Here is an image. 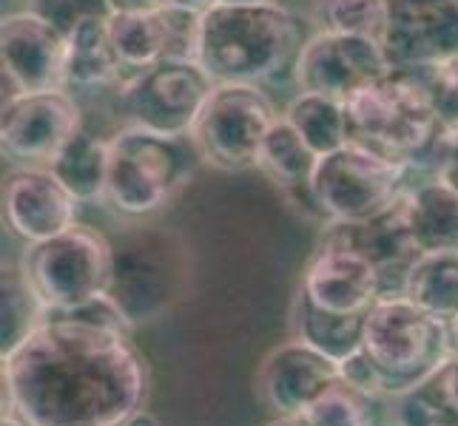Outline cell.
Returning a JSON list of instances; mask_svg holds the SVG:
<instances>
[{
    "label": "cell",
    "mask_w": 458,
    "mask_h": 426,
    "mask_svg": "<svg viewBox=\"0 0 458 426\" xmlns=\"http://www.w3.org/2000/svg\"><path fill=\"white\" fill-rule=\"evenodd\" d=\"M339 375H342V384L361 392V396L387 401L385 398V375H382V370H378V364L370 358V353L365 350V347L342 361Z\"/></svg>",
    "instance_id": "cell-32"
},
{
    "label": "cell",
    "mask_w": 458,
    "mask_h": 426,
    "mask_svg": "<svg viewBox=\"0 0 458 426\" xmlns=\"http://www.w3.org/2000/svg\"><path fill=\"white\" fill-rule=\"evenodd\" d=\"M430 165H433V177L458 194V129L441 131L430 151Z\"/></svg>",
    "instance_id": "cell-34"
},
{
    "label": "cell",
    "mask_w": 458,
    "mask_h": 426,
    "mask_svg": "<svg viewBox=\"0 0 458 426\" xmlns=\"http://www.w3.org/2000/svg\"><path fill=\"white\" fill-rule=\"evenodd\" d=\"M310 18L319 31L382 40L387 26V0H316Z\"/></svg>",
    "instance_id": "cell-28"
},
{
    "label": "cell",
    "mask_w": 458,
    "mask_h": 426,
    "mask_svg": "<svg viewBox=\"0 0 458 426\" xmlns=\"http://www.w3.org/2000/svg\"><path fill=\"white\" fill-rule=\"evenodd\" d=\"M168 4H185V6H197V9H208L216 0H168Z\"/></svg>",
    "instance_id": "cell-39"
},
{
    "label": "cell",
    "mask_w": 458,
    "mask_h": 426,
    "mask_svg": "<svg viewBox=\"0 0 458 426\" xmlns=\"http://www.w3.org/2000/svg\"><path fill=\"white\" fill-rule=\"evenodd\" d=\"M428 97L433 103V112L441 122V129H458V54L453 60L438 63V66L413 71Z\"/></svg>",
    "instance_id": "cell-31"
},
{
    "label": "cell",
    "mask_w": 458,
    "mask_h": 426,
    "mask_svg": "<svg viewBox=\"0 0 458 426\" xmlns=\"http://www.w3.org/2000/svg\"><path fill=\"white\" fill-rule=\"evenodd\" d=\"M316 163H319V154L279 114V120L271 125V131H267L262 142L257 168L267 173V180L279 188V194L288 199V205L296 213H302V219H310V222L327 228V219L319 208V202H316L310 185Z\"/></svg>",
    "instance_id": "cell-19"
},
{
    "label": "cell",
    "mask_w": 458,
    "mask_h": 426,
    "mask_svg": "<svg viewBox=\"0 0 458 426\" xmlns=\"http://www.w3.org/2000/svg\"><path fill=\"white\" fill-rule=\"evenodd\" d=\"M108 31H112L114 52L123 66V83L168 57L163 6L151 12L108 14Z\"/></svg>",
    "instance_id": "cell-23"
},
{
    "label": "cell",
    "mask_w": 458,
    "mask_h": 426,
    "mask_svg": "<svg viewBox=\"0 0 458 426\" xmlns=\"http://www.w3.org/2000/svg\"><path fill=\"white\" fill-rule=\"evenodd\" d=\"M410 163L378 151L365 142L351 139L347 146L319 156L313 171V196L327 219L334 222H365L407 191Z\"/></svg>",
    "instance_id": "cell-7"
},
{
    "label": "cell",
    "mask_w": 458,
    "mask_h": 426,
    "mask_svg": "<svg viewBox=\"0 0 458 426\" xmlns=\"http://www.w3.org/2000/svg\"><path fill=\"white\" fill-rule=\"evenodd\" d=\"M282 117L302 134V139L319 156L336 151L353 139L351 117H347V103L336 100V97H327V94L299 91L288 103L285 112H282Z\"/></svg>",
    "instance_id": "cell-25"
},
{
    "label": "cell",
    "mask_w": 458,
    "mask_h": 426,
    "mask_svg": "<svg viewBox=\"0 0 458 426\" xmlns=\"http://www.w3.org/2000/svg\"><path fill=\"white\" fill-rule=\"evenodd\" d=\"M46 305L31 288L21 264L4 267V327H0V353L9 355L46 322Z\"/></svg>",
    "instance_id": "cell-27"
},
{
    "label": "cell",
    "mask_w": 458,
    "mask_h": 426,
    "mask_svg": "<svg viewBox=\"0 0 458 426\" xmlns=\"http://www.w3.org/2000/svg\"><path fill=\"white\" fill-rule=\"evenodd\" d=\"M83 129V114L69 88L26 91L4 103L0 142L21 165H52L66 142Z\"/></svg>",
    "instance_id": "cell-12"
},
{
    "label": "cell",
    "mask_w": 458,
    "mask_h": 426,
    "mask_svg": "<svg viewBox=\"0 0 458 426\" xmlns=\"http://www.w3.org/2000/svg\"><path fill=\"white\" fill-rule=\"evenodd\" d=\"M404 216L419 254H458V194L441 180L407 188Z\"/></svg>",
    "instance_id": "cell-21"
},
{
    "label": "cell",
    "mask_w": 458,
    "mask_h": 426,
    "mask_svg": "<svg viewBox=\"0 0 458 426\" xmlns=\"http://www.w3.org/2000/svg\"><path fill=\"white\" fill-rule=\"evenodd\" d=\"M108 296L134 327L154 324L182 302L191 279V254L171 228H129L112 236Z\"/></svg>",
    "instance_id": "cell-4"
},
{
    "label": "cell",
    "mask_w": 458,
    "mask_h": 426,
    "mask_svg": "<svg viewBox=\"0 0 458 426\" xmlns=\"http://www.w3.org/2000/svg\"><path fill=\"white\" fill-rule=\"evenodd\" d=\"M168 0H106L108 12H151V9H160L165 6Z\"/></svg>",
    "instance_id": "cell-36"
},
{
    "label": "cell",
    "mask_w": 458,
    "mask_h": 426,
    "mask_svg": "<svg viewBox=\"0 0 458 426\" xmlns=\"http://www.w3.org/2000/svg\"><path fill=\"white\" fill-rule=\"evenodd\" d=\"M299 290L319 310L336 315H368L385 296V281L378 267L359 250L322 242L305 264Z\"/></svg>",
    "instance_id": "cell-16"
},
{
    "label": "cell",
    "mask_w": 458,
    "mask_h": 426,
    "mask_svg": "<svg viewBox=\"0 0 458 426\" xmlns=\"http://www.w3.org/2000/svg\"><path fill=\"white\" fill-rule=\"evenodd\" d=\"M402 196L396 199V205H390L387 211L373 219H365V222H334L325 228L322 236V242L347 245L359 250L361 256H368L378 267V273H382L385 296L402 293L407 271L421 256L407 228Z\"/></svg>",
    "instance_id": "cell-18"
},
{
    "label": "cell",
    "mask_w": 458,
    "mask_h": 426,
    "mask_svg": "<svg viewBox=\"0 0 458 426\" xmlns=\"http://www.w3.org/2000/svg\"><path fill=\"white\" fill-rule=\"evenodd\" d=\"M433 378H436L438 389L445 392V398L458 409V353H453Z\"/></svg>",
    "instance_id": "cell-35"
},
{
    "label": "cell",
    "mask_w": 458,
    "mask_h": 426,
    "mask_svg": "<svg viewBox=\"0 0 458 426\" xmlns=\"http://www.w3.org/2000/svg\"><path fill=\"white\" fill-rule=\"evenodd\" d=\"M291 330L313 350L334 358L336 364L365 347V315H336L319 310L299 290L291 305Z\"/></svg>",
    "instance_id": "cell-22"
},
{
    "label": "cell",
    "mask_w": 458,
    "mask_h": 426,
    "mask_svg": "<svg viewBox=\"0 0 458 426\" xmlns=\"http://www.w3.org/2000/svg\"><path fill=\"white\" fill-rule=\"evenodd\" d=\"M0 57L9 97L66 88V31L43 12H14L0 26Z\"/></svg>",
    "instance_id": "cell-14"
},
{
    "label": "cell",
    "mask_w": 458,
    "mask_h": 426,
    "mask_svg": "<svg viewBox=\"0 0 458 426\" xmlns=\"http://www.w3.org/2000/svg\"><path fill=\"white\" fill-rule=\"evenodd\" d=\"M347 117L356 142H365L402 163L433 151L441 122L433 103L413 71H393L385 80L356 91L347 100Z\"/></svg>",
    "instance_id": "cell-6"
},
{
    "label": "cell",
    "mask_w": 458,
    "mask_h": 426,
    "mask_svg": "<svg viewBox=\"0 0 458 426\" xmlns=\"http://www.w3.org/2000/svg\"><path fill=\"white\" fill-rule=\"evenodd\" d=\"M365 350L385 375L387 401L430 381L453 355L447 322L421 310L404 293H387L370 307Z\"/></svg>",
    "instance_id": "cell-5"
},
{
    "label": "cell",
    "mask_w": 458,
    "mask_h": 426,
    "mask_svg": "<svg viewBox=\"0 0 458 426\" xmlns=\"http://www.w3.org/2000/svg\"><path fill=\"white\" fill-rule=\"evenodd\" d=\"M49 168L55 171V177L81 199V205L106 202L108 139L81 129L66 142V148L55 156Z\"/></svg>",
    "instance_id": "cell-24"
},
{
    "label": "cell",
    "mask_w": 458,
    "mask_h": 426,
    "mask_svg": "<svg viewBox=\"0 0 458 426\" xmlns=\"http://www.w3.org/2000/svg\"><path fill=\"white\" fill-rule=\"evenodd\" d=\"M402 293L436 319L458 315V254H421L407 271Z\"/></svg>",
    "instance_id": "cell-26"
},
{
    "label": "cell",
    "mask_w": 458,
    "mask_h": 426,
    "mask_svg": "<svg viewBox=\"0 0 458 426\" xmlns=\"http://www.w3.org/2000/svg\"><path fill=\"white\" fill-rule=\"evenodd\" d=\"M199 163L191 134H160L129 122L108 139L106 205L125 219H148L185 191Z\"/></svg>",
    "instance_id": "cell-3"
},
{
    "label": "cell",
    "mask_w": 458,
    "mask_h": 426,
    "mask_svg": "<svg viewBox=\"0 0 458 426\" xmlns=\"http://www.w3.org/2000/svg\"><path fill=\"white\" fill-rule=\"evenodd\" d=\"M339 381L336 361L296 336L276 344L257 370V392L276 418H302Z\"/></svg>",
    "instance_id": "cell-15"
},
{
    "label": "cell",
    "mask_w": 458,
    "mask_h": 426,
    "mask_svg": "<svg viewBox=\"0 0 458 426\" xmlns=\"http://www.w3.org/2000/svg\"><path fill=\"white\" fill-rule=\"evenodd\" d=\"M378 398H368L347 384H336L325 396L302 413L305 426H378L373 418V404Z\"/></svg>",
    "instance_id": "cell-30"
},
{
    "label": "cell",
    "mask_w": 458,
    "mask_h": 426,
    "mask_svg": "<svg viewBox=\"0 0 458 426\" xmlns=\"http://www.w3.org/2000/svg\"><path fill=\"white\" fill-rule=\"evenodd\" d=\"M151 370L131 336L66 315L4 355V415L26 426H125L146 409Z\"/></svg>",
    "instance_id": "cell-1"
},
{
    "label": "cell",
    "mask_w": 458,
    "mask_h": 426,
    "mask_svg": "<svg viewBox=\"0 0 458 426\" xmlns=\"http://www.w3.org/2000/svg\"><path fill=\"white\" fill-rule=\"evenodd\" d=\"M267 426H305L299 418H276V421H271Z\"/></svg>",
    "instance_id": "cell-40"
},
{
    "label": "cell",
    "mask_w": 458,
    "mask_h": 426,
    "mask_svg": "<svg viewBox=\"0 0 458 426\" xmlns=\"http://www.w3.org/2000/svg\"><path fill=\"white\" fill-rule=\"evenodd\" d=\"M382 46L393 71H421L458 54V0H387Z\"/></svg>",
    "instance_id": "cell-13"
},
{
    "label": "cell",
    "mask_w": 458,
    "mask_h": 426,
    "mask_svg": "<svg viewBox=\"0 0 458 426\" xmlns=\"http://www.w3.org/2000/svg\"><path fill=\"white\" fill-rule=\"evenodd\" d=\"M0 426H26L21 418H14V415H4V421H0Z\"/></svg>",
    "instance_id": "cell-41"
},
{
    "label": "cell",
    "mask_w": 458,
    "mask_h": 426,
    "mask_svg": "<svg viewBox=\"0 0 458 426\" xmlns=\"http://www.w3.org/2000/svg\"><path fill=\"white\" fill-rule=\"evenodd\" d=\"M390 418L396 426H458V409L445 398L436 378L390 398Z\"/></svg>",
    "instance_id": "cell-29"
},
{
    "label": "cell",
    "mask_w": 458,
    "mask_h": 426,
    "mask_svg": "<svg viewBox=\"0 0 458 426\" xmlns=\"http://www.w3.org/2000/svg\"><path fill=\"white\" fill-rule=\"evenodd\" d=\"M123 80L108 14H89L66 31V88L98 91Z\"/></svg>",
    "instance_id": "cell-20"
},
{
    "label": "cell",
    "mask_w": 458,
    "mask_h": 426,
    "mask_svg": "<svg viewBox=\"0 0 458 426\" xmlns=\"http://www.w3.org/2000/svg\"><path fill=\"white\" fill-rule=\"evenodd\" d=\"M112 239L98 228L74 225L66 233L29 245L21 267L49 313L74 310L108 290Z\"/></svg>",
    "instance_id": "cell-8"
},
{
    "label": "cell",
    "mask_w": 458,
    "mask_h": 426,
    "mask_svg": "<svg viewBox=\"0 0 458 426\" xmlns=\"http://www.w3.org/2000/svg\"><path fill=\"white\" fill-rule=\"evenodd\" d=\"M387 426H396V423H393V418H390V423H387Z\"/></svg>",
    "instance_id": "cell-43"
},
{
    "label": "cell",
    "mask_w": 458,
    "mask_h": 426,
    "mask_svg": "<svg viewBox=\"0 0 458 426\" xmlns=\"http://www.w3.org/2000/svg\"><path fill=\"white\" fill-rule=\"evenodd\" d=\"M223 4H274V0H223Z\"/></svg>",
    "instance_id": "cell-42"
},
{
    "label": "cell",
    "mask_w": 458,
    "mask_h": 426,
    "mask_svg": "<svg viewBox=\"0 0 458 426\" xmlns=\"http://www.w3.org/2000/svg\"><path fill=\"white\" fill-rule=\"evenodd\" d=\"M390 74L393 63L382 40L365 35H336V31H316L310 40H305L293 63V80L299 91L327 94L344 103L356 91Z\"/></svg>",
    "instance_id": "cell-11"
},
{
    "label": "cell",
    "mask_w": 458,
    "mask_h": 426,
    "mask_svg": "<svg viewBox=\"0 0 458 426\" xmlns=\"http://www.w3.org/2000/svg\"><path fill=\"white\" fill-rule=\"evenodd\" d=\"M77 199L49 165H23L6 180L4 213L6 225L26 245H38L77 225Z\"/></svg>",
    "instance_id": "cell-17"
},
{
    "label": "cell",
    "mask_w": 458,
    "mask_h": 426,
    "mask_svg": "<svg viewBox=\"0 0 458 426\" xmlns=\"http://www.w3.org/2000/svg\"><path fill=\"white\" fill-rule=\"evenodd\" d=\"M38 12H43L63 31H69L77 21L89 18V14H112L106 0H43Z\"/></svg>",
    "instance_id": "cell-33"
},
{
    "label": "cell",
    "mask_w": 458,
    "mask_h": 426,
    "mask_svg": "<svg viewBox=\"0 0 458 426\" xmlns=\"http://www.w3.org/2000/svg\"><path fill=\"white\" fill-rule=\"evenodd\" d=\"M302 21L274 4H223L202 14L199 63L214 83L259 86L296 63L302 52Z\"/></svg>",
    "instance_id": "cell-2"
},
{
    "label": "cell",
    "mask_w": 458,
    "mask_h": 426,
    "mask_svg": "<svg viewBox=\"0 0 458 426\" xmlns=\"http://www.w3.org/2000/svg\"><path fill=\"white\" fill-rule=\"evenodd\" d=\"M447 330H450V347H453V353H458V315L447 322Z\"/></svg>",
    "instance_id": "cell-38"
},
{
    "label": "cell",
    "mask_w": 458,
    "mask_h": 426,
    "mask_svg": "<svg viewBox=\"0 0 458 426\" xmlns=\"http://www.w3.org/2000/svg\"><path fill=\"white\" fill-rule=\"evenodd\" d=\"M214 86L199 60H163L125 80L120 103L134 125L160 134H191Z\"/></svg>",
    "instance_id": "cell-10"
},
{
    "label": "cell",
    "mask_w": 458,
    "mask_h": 426,
    "mask_svg": "<svg viewBox=\"0 0 458 426\" xmlns=\"http://www.w3.org/2000/svg\"><path fill=\"white\" fill-rule=\"evenodd\" d=\"M125 426H163V423H160V418H157L154 413H148V409H140L137 415L129 418V423H125Z\"/></svg>",
    "instance_id": "cell-37"
},
{
    "label": "cell",
    "mask_w": 458,
    "mask_h": 426,
    "mask_svg": "<svg viewBox=\"0 0 458 426\" xmlns=\"http://www.w3.org/2000/svg\"><path fill=\"white\" fill-rule=\"evenodd\" d=\"M279 120L271 97L250 83H216L191 129L205 165L216 171L257 168L262 142Z\"/></svg>",
    "instance_id": "cell-9"
}]
</instances>
